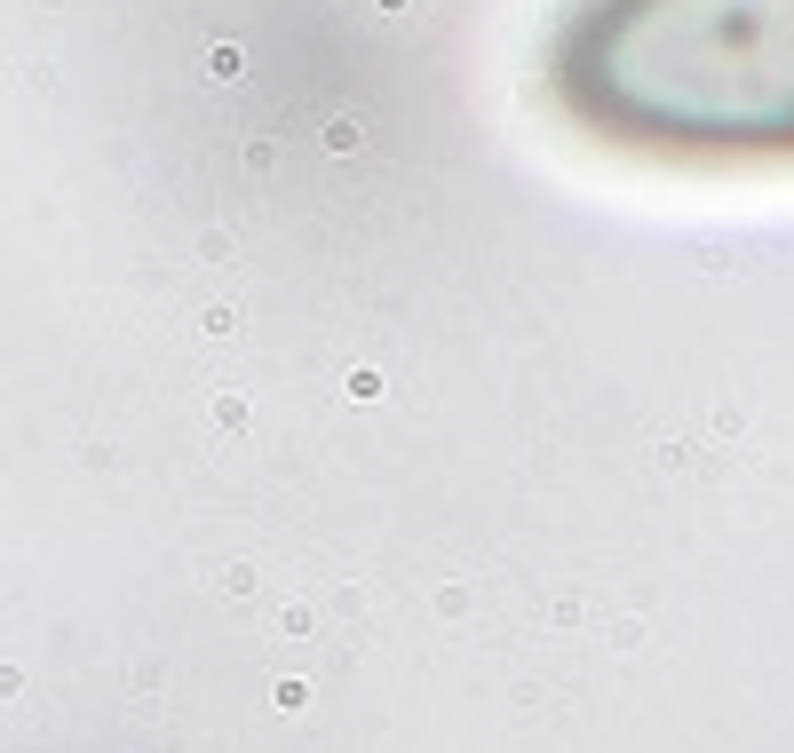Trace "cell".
Masks as SVG:
<instances>
[{
  "mask_svg": "<svg viewBox=\"0 0 794 753\" xmlns=\"http://www.w3.org/2000/svg\"><path fill=\"white\" fill-rule=\"evenodd\" d=\"M580 127L636 151H794V0H580L548 48Z\"/></svg>",
  "mask_w": 794,
  "mask_h": 753,
  "instance_id": "6da1fadb",
  "label": "cell"
}]
</instances>
